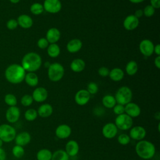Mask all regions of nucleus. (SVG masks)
Instances as JSON below:
<instances>
[{
	"mask_svg": "<svg viewBox=\"0 0 160 160\" xmlns=\"http://www.w3.org/2000/svg\"><path fill=\"white\" fill-rule=\"evenodd\" d=\"M26 74V71L21 65L12 64L6 69L4 76L8 82L11 84H16L24 81Z\"/></svg>",
	"mask_w": 160,
	"mask_h": 160,
	"instance_id": "f257e3e1",
	"label": "nucleus"
},
{
	"mask_svg": "<svg viewBox=\"0 0 160 160\" xmlns=\"http://www.w3.org/2000/svg\"><path fill=\"white\" fill-rule=\"evenodd\" d=\"M136 154L141 159L148 160L152 158L156 154V148L154 144L148 140L138 141L135 146Z\"/></svg>",
	"mask_w": 160,
	"mask_h": 160,
	"instance_id": "f03ea898",
	"label": "nucleus"
},
{
	"mask_svg": "<svg viewBox=\"0 0 160 160\" xmlns=\"http://www.w3.org/2000/svg\"><path fill=\"white\" fill-rule=\"evenodd\" d=\"M42 64V59L40 55L34 52L26 54L21 61V66L26 71L35 72L38 70Z\"/></svg>",
	"mask_w": 160,
	"mask_h": 160,
	"instance_id": "7ed1b4c3",
	"label": "nucleus"
},
{
	"mask_svg": "<svg viewBox=\"0 0 160 160\" xmlns=\"http://www.w3.org/2000/svg\"><path fill=\"white\" fill-rule=\"evenodd\" d=\"M64 74V68L60 63L54 62L48 66V76L50 81L58 82L63 78Z\"/></svg>",
	"mask_w": 160,
	"mask_h": 160,
	"instance_id": "20e7f679",
	"label": "nucleus"
},
{
	"mask_svg": "<svg viewBox=\"0 0 160 160\" xmlns=\"http://www.w3.org/2000/svg\"><path fill=\"white\" fill-rule=\"evenodd\" d=\"M114 98L116 103L125 106L131 102L132 92L131 89L128 86H122L117 90Z\"/></svg>",
	"mask_w": 160,
	"mask_h": 160,
	"instance_id": "39448f33",
	"label": "nucleus"
},
{
	"mask_svg": "<svg viewBox=\"0 0 160 160\" xmlns=\"http://www.w3.org/2000/svg\"><path fill=\"white\" fill-rule=\"evenodd\" d=\"M15 128L8 124L0 125V139L3 142H10L14 140L16 136Z\"/></svg>",
	"mask_w": 160,
	"mask_h": 160,
	"instance_id": "423d86ee",
	"label": "nucleus"
},
{
	"mask_svg": "<svg viewBox=\"0 0 160 160\" xmlns=\"http://www.w3.org/2000/svg\"><path fill=\"white\" fill-rule=\"evenodd\" d=\"M118 129L122 131L129 130L133 125V120L130 116L126 113H123L120 115L116 116L114 122Z\"/></svg>",
	"mask_w": 160,
	"mask_h": 160,
	"instance_id": "0eeeda50",
	"label": "nucleus"
},
{
	"mask_svg": "<svg viewBox=\"0 0 160 160\" xmlns=\"http://www.w3.org/2000/svg\"><path fill=\"white\" fill-rule=\"evenodd\" d=\"M129 129V136L131 139L139 141L144 139L146 136V130L141 126H135L131 127Z\"/></svg>",
	"mask_w": 160,
	"mask_h": 160,
	"instance_id": "6e6552de",
	"label": "nucleus"
},
{
	"mask_svg": "<svg viewBox=\"0 0 160 160\" xmlns=\"http://www.w3.org/2000/svg\"><path fill=\"white\" fill-rule=\"evenodd\" d=\"M42 6L44 10L51 14L59 12L62 8V4L59 0H44Z\"/></svg>",
	"mask_w": 160,
	"mask_h": 160,
	"instance_id": "1a4fd4ad",
	"label": "nucleus"
},
{
	"mask_svg": "<svg viewBox=\"0 0 160 160\" xmlns=\"http://www.w3.org/2000/svg\"><path fill=\"white\" fill-rule=\"evenodd\" d=\"M21 111L18 107L10 106L6 111L5 117L7 121L9 123L13 124L16 122L20 118Z\"/></svg>",
	"mask_w": 160,
	"mask_h": 160,
	"instance_id": "9d476101",
	"label": "nucleus"
},
{
	"mask_svg": "<svg viewBox=\"0 0 160 160\" xmlns=\"http://www.w3.org/2000/svg\"><path fill=\"white\" fill-rule=\"evenodd\" d=\"M118 129L114 122H108L102 128V134L106 139H112L116 136Z\"/></svg>",
	"mask_w": 160,
	"mask_h": 160,
	"instance_id": "9b49d317",
	"label": "nucleus"
},
{
	"mask_svg": "<svg viewBox=\"0 0 160 160\" xmlns=\"http://www.w3.org/2000/svg\"><path fill=\"white\" fill-rule=\"evenodd\" d=\"M54 132L58 138L60 139H65L71 136L72 129L68 124H61L56 127Z\"/></svg>",
	"mask_w": 160,
	"mask_h": 160,
	"instance_id": "f8f14e48",
	"label": "nucleus"
},
{
	"mask_svg": "<svg viewBox=\"0 0 160 160\" xmlns=\"http://www.w3.org/2000/svg\"><path fill=\"white\" fill-rule=\"evenodd\" d=\"M154 48L153 42L149 39H143L139 46L140 52L146 57L150 56L154 53Z\"/></svg>",
	"mask_w": 160,
	"mask_h": 160,
	"instance_id": "ddd939ff",
	"label": "nucleus"
},
{
	"mask_svg": "<svg viewBox=\"0 0 160 160\" xmlns=\"http://www.w3.org/2000/svg\"><path fill=\"white\" fill-rule=\"evenodd\" d=\"M91 94L86 89L79 90L74 96V101L79 106H84L88 103L90 100Z\"/></svg>",
	"mask_w": 160,
	"mask_h": 160,
	"instance_id": "4468645a",
	"label": "nucleus"
},
{
	"mask_svg": "<svg viewBox=\"0 0 160 160\" xmlns=\"http://www.w3.org/2000/svg\"><path fill=\"white\" fill-rule=\"evenodd\" d=\"M141 112V108L136 103L130 102L124 106V113L130 116L131 118L139 116Z\"/></svg>",
	"mask_w": 160,
	"mask_h": 160,
	"instance_id": "2eb2a0df",
	"label": "nucleus"
},
{
	"mask_svg": "<svg viewBox=\"0 0 160 160\" xmlns=\"http://www.w3.org/2000/svg\"><path fill=\"white\" fill-rule=\"evenodd\" d=\"M32 97L34 101L37 102H42L45 101L48 96V92L46 89L43 87L36 88L32 92Z\"/></svg>",
	"mask_w": 160,
	"mask_h": 160,
	"instance_id": "dca6fc26",
	"label": "nucleus"
},
{
	"mask_svg": "<svg viewBox=\"0 0 160 160\" xmlns=\"http://www.w3.org/2000/svg\"><path fill=\"white\" fill-rule=\"evenodd\" d=\"M139 24V20L134 14L128 16L123 21V26L128 31H132L137 28Z\"/></svg>",
	"mask_w": 160,
	"mask_h": 160,
	"instance_id": "f3484780",
	"label": "nucleus"
},
{
	"mask_svg": "<svg viewBox=\"0 0 160 160\" xmlns=\"http://www.w3.org/2000/svg\"><path fill=\"white\" fill-rule=\"evenodd\" d=\"M64 151L69 157H74L79 151V144L76 141L71 139L66 142Z\"/></svg>",
	"mask_w": 160,
	"mask_h": 160,
	"instance_id": "a211bd4d",
	"label": "nucleus"
},
{
	"mask_svg": "<svg viewBox=\"0 0 160 160\" xmlns=\"http://www.w3.org/2000/svg\"><path fill=\"white\" fill-rule=\"evenodd\" d=\"M31 136L27 131H22L18 133L14 138L16 144L22 147L28 145L31 142Z\"/></svg>",
	"mask_w": 160,
	"mask_h": 160,
	"instance_id": "6ab92c4d",
	"label": "nucleus"
},
{
	"mask_svg": "<svg viewBox=\"0 0 160 160\" xmlns=\"http://www.w3.org/2000/svg\"><path fill=\"white\" fill-rule=\"evenodd\" d=\"M60 37L61 32L59 30L56 28H51L49 29L46 35V39L50 44L57 42L59 40Z\"/></svg>",
	"mask_w": 160,
	"mask_h": 160,
	"instance_id": "aec40b11",
	"label": "nucleus"
},
{
	"mask_svg": "<svg viewBox=\"0 0 160 160\" xmlns=\"http://www.w3.org/2000/svg\"><path fill=\"white\" fill-rule=\"evenodd\" d=\"M37 112L39 116L42 118H46L52 115L53 112V108L50 104L44 103L40 105Z\"/></svg>",
	"mask_w": 160,
	"mask_h": 160,
	"instance_id": "412c9836",
	"label": "nucleus"
},
{
	"mask_svg": "<svg viewBox=\"0 0 160 160\" xmlns=\"http://www.w3.org/2000/svg\"><path fill=\"white\" fill-rule=\"evenodd\" d=\"M82 46V43L80 39H72L68 42L66 49L70 53H76L81 49Z\"/></svg>",
	"mask_w": 160,
	"mask_h": 160,
	"instance_id": "4be33fe9",
	"label": "nucleus"
},
{
	"mask_svg": "<svg viewBox=\"0 0 160 160\" xmlns=\"http://www.w3.org/2000/svg\"><path fill=\"white\" fill-rule=\"evenodd\" d=\"M18 25L23 29H29L33 24L32 19L27 14L20 15L17 19Z\"/></svg>",
	"mask_w": 160,
	"mask_h": 160,
	"instance_id": "5701e85b",
	"label": "nucleus"
},
{
	"mask_svg": "<svg viewBox=\"0 0 160 160\" xmlns=\"http://www.w3.org/2000/svg\"><path fill=\"white\" fill-rule=\"evenodd\" d=\"M86 66L84 60L80 58L74 59L70 64L71 69L75 72H80L82 71Z\"/></svg>",
	"mask_w": 160,
	"mask_h": 160,
	"instance_id": "b1692460",
	"label": "nucleus"
},
{
	"mask_svg": "<svg viewBox=\"0 0 160 160\" xmlns=\"http://www.w3.org/2000/svg\"><path fill=\"white\" fill-rule=\"evenodd\" d=\"M24 80L28 86L31 87L36 86L39 82V79L37 74L33 72H28L26 74Z\"/></svg>",
	"mask_w": 160,
	"mask_h": 160,
	"instance_id": "393cba45",
	"label": "nucleus"
},
{
	"mask_svg": "<svg viewBox=\"0 0 160 160\" xmlns=\"http://www.w3.org/2000/svg\"><path fill=\"white\" fill-rule=\"evenodd\" d=\"M124 71L119 68H115L109 71V76L110 79L114 81H119L122 80L124 78Z\"/></svg>",
	"mask_w": 160,
	"mask_h": 160,
	"instance_id": "a878e982",
	"label": "nucleus"
},
{
	"mask_svg": "<svg viewBox=\"0 0 160 160\" xmlns=\"http://www.w3.org/2000/svg\"><path fill=\"white\" fill-rule=\"evenodd\" d=\"M102 104L104 107L108 109L112 108L117 103L115 98L112 95L107 94L103 96L102 99Z\"/></svg>",
	"mask_w": 160,
	"mask_h": 160,
	"instance_id": "bb28decb",
	"label": "nucleus"
},
{
	"mask_svg": "<svg viewBox=\"0 0 160 160\" xmlns=\"http://www.w3.org/2000/svg\"><path fill=\"white\" fill-rule=\"evenodd\" d=\"M52 152L47 148L39 149L36 153L37 160H51Z\"/></svg>",
	"mask_w": 160,
	"mask_h": 160,
	"instance_id": "cd10ccee",
	"label": "nucleus"
},
{
	"mask_svg": "<svg viewBox=\"0 0 160 160\" xmlns=\"http://www.w3.org/2000/svg\"><path fill=\"white\" fill-rule=\"evenodd\" d=\"M47 52L49 56L54 58L58 57L60 54V48L56 43L50 44L47 48Z\"/></svg>",
	"mask_w": 160,
	"mask_h": 160,
	"instance_id": "c85d7f7f",
	"label": "nucleus"
},
{
	"mask_svg": "<svg viewBox=\"0 0 160 160\" xmlns=\"http://www.w3.org/2000/svg\"><path fill=\"white\" fill-rule=\"evenodd\" d=\"M51 160H69V156L64 149H58L52 153Z\"/></svg>",
	"mask_w": 160,
	"mask_h": 160,
	"instance_id": "c756f323",
	"label": "nucleus"
},
{
	"mask_svg": "<svg viewBox=\"0 0 160 160\" xmlns=\"http://www.w3.org/2000/svg\"><path fill=\"white\" fill-rule=\"evenodd\" d=\"M138 66L135 61H129L126 66V72L129 76L134 75L138 71Z\"/></svg>",
	"mask_w": 160,
	"mask_h": 160,
	"instance_id": "7c9ffc66",
	"label": "nucleus"
},
{
	"mask_svg": "<svg viewBox=\"0 0 160 160\" xmlns=\"http://www.w3.org/2000/svg\"><path fill=\"white\" fill-rule=\"evenodd\" d=\"M24 118L28 121H34L36 119L37 117L38 116L37 110L33 108H30L27 109L24 112Z\"/></svg>",
	"mask_w": 160,
	"mask_h": 160,
	"instance_id": "2f4dec72",
	"label": "nucleus"
},
{
	"mask_svg": "<svg viewBox=\"0 0 160 160\" xmlns=\"http://www.w3.org/2000/svg\"><path fill=\"white\" fill-rule=\"evenodd\" d=\"M30 11L34 15H39L44 11V8L42 4L39 2H34L31 4L30 7Z\"/></svg>",
	"mask_w": 160,
	"mask_h": 160,
	"instance_id": "473e14b6",
	"label": "nucleus"
},
{
	"mask_svg": "<svg viewBox=\"0 0 160 160\" xmlns=\"http://www.w3.org/2000/svg\"><path fill=\"white\" fill-rule=\"evenodd\" d=\"M4 102L5 103L10 106H15L18 103V100L16 97L12 94H7L4 96Z\"/></svg>",
	"mask_w": 160,
	"mask_h": 160,
	"instance_id": "72a5a7b5",
	"label": "nucleus"
},
{
	"mask_svg": "<svg viewBox=\"0 0 160 160\" xmlns=\"http://www.w3.org/2000/svg\"><path fill=\"white\" fill-rule=\"evenodd\" d=\"M12 155L16 158H22L25 153L24 147L16 144L12 149Z\"/></svg>",
	"mask_w": 160,
	"mask_h": 160,
	"instance_id": "f704fd0d",
	"label": "nucleus"
},
{
	"mask_svg": "<svg viewBox=\"0 0 160 160\" xmlns=\"http://www.w3.org/2000/svg\"><path fill=\"white\" fill-rule=\"evenodd\" d=\"M117 141L119 144H120L122 146H126L128 145L130 141H131V138L129 135L127 134H121L118 136Z\"/></svg>",
	"mask_w": 160,
	"mask_h": 160,
	"instance_id": "c9c22d12",
	"label": "nucleus"
},
{
	"mask_svg": "<svg viewBox=\"0 0 160 160\" xmlns=\"http://www.w3.org/2000/svg\"><path fill=\"white\" fill-rule=\"evenodd\" d=\"M33 101L34 100L32 99V96L29 94H24V96H22L21 99V104L25 107L30 106L32 104Z\"/></svg>",
	"mask_w": 160,
	"mask_h": 160,
	"instance_id": "e433bc0d",
	"label": "nucleus"
},
{
	"mask_svg": "<svg viewBox=\"0 0 160 160\" xmlns=\"http://www.w3.org/2000/svg\"><path fill=\"white\" fill-rule=\"evenodd\" d=\"M142 11H143V15H144L147 18H150L154 14L155 9L149 4V5H147L144 8Z\"/></svg>",
	"mask_w": 160,
	"mask_h": 160,
	"instance_id": "4c0bfd02",
	"label": "nucleus"
},
{
	"mask_svg": "<svg viewBox=\"0 0 160 160\" xmlns=\"http://www.w3.org/2000/svg\"><path fill=\"white\" fill-rule=\"evenodd\" d=\"M86 90L90 94H95L98 91V86L96 83L94 82H91L88 84Z\"/></svg>",
	"mask_w": 160,
	"mask_h": 160,
	"instance_id": "58836bf2",
	"label": "nucleus"
},
{
	"mask_svg": "<svg viewBox=\"0 0 160 160\" xmlns=\"http://www.w3.org/2000/svg\"><path fill=\"white\" fill-rule=\"evenodd\" d=\"M112 109L113 112L117 116L124 113V105L117 103Z\"/></svg>",
	"mask_w": 160,
	"mask_h": 160,
	"instance_id": "ea45409f",
	"label": "nucleus"
},
{
	"mask_svg": "<svg viewBox=\"0 0 160 160\" xmlns=\"http://www.w3.org/2000/svg\"><path fill=\"white\" fill-rule=\"evenodd\" d=\"M49 42L45 38H41L39 39V40L37 42V45L39 48L44 49L48 47L49 46Z\"/></svg>",
	"mask_w": 160,
	"mask_h": 160,
	"instance_id": "a19ab883",
	"label": "nucleus"
},
{
	"mask_svg": "<svg viewBox=\"0 0 160 160\" xmlns=\"http://www.w3.org/2000/svg\"><path fill=\"white\" fill-rule=\"evenodd\" d=\"M18 26V23L16 19H11L8 20L6 22V27L9 30H14L17 28Z\"/></svg>",
	"mask_w": 160,
	"mask_h": 160,
	"instance_id": "79ce46f5",
	"label": "nucleus"
},
{
	"mask_svg": "<svg viewBox=\"0 0 160 160\" xmlns=\"http://www.w3.org/2000/svg\"><path fill=\"white\" fill-rule=\"evenodd\" d=\"M109 70L106 67L102 66L98 69V74L102 77H106L109 76Z\"/></svg>",
	"mask_w": 160,
	"mask_h": 160,
	"instance_id": "37998d69",
	"label": "nucleus"
},
{
	"mask_svg": "<svg viewBox=\"0 0 160 160\" xmlns=\"http://www.w3.org/2000/svg\"><path fill=\"white\" fill-rule=\"evenodd\" d=\"M151 6H152L155 9L160 8V0H150Z\"/></svg>",
	"mask_w": 160,
	"mask_h": 160,
	"instance_id": "c03bdc74",
	"label": "nucleus"
},
{
	"mask_svg": "<svg viewBox=\"0 0 160 160\" xmlns=\"http://www.w3.org/2000/svg\"><path fill=\"white\" fill-rule=\"evenodd\" d=\"M6 153L2 148H0V160H6Z\"/></svg>",
	"mask_w": 160,
	"mask_h": 160,
	"instance_id": "a18cd8bd",
	"label": "nucleus"
},
{
	"mask_svg": "<svg viewBox=\"0 0 160 160\" xmlns=\"http://www.w3.org/2000/svg\"><path fill=\"white\" fill-rule=\"evenodd\" d=\"M154 65L158 68H160V56H157L154 59Z\"/></svg>",
	"mask_w": 160,
	"mask_h": 160,
	"instance_id": "49530a36",
	"label": "nucleus"
},
{
	"mask_svg": "<svg viewBox=\"0 0 160 160\" xmlns=\"http://www.w3.org/2000/svg\"><path fill=\"white\" fill-rule=\"evenodd\" d=\"M134 15L137 18L139 19V18H141V17L142 16V15H143V11H142V9H138V10H136V11H135Z\"/></svg>",
	"mask_w": 160,
	"mask_h": 160,
	"instance_id": "de8ad7c7",
	"label": "nucleus"
},
{
	"mask_svg": "<svg viewBox=\"0 0 160 160\" xmlns=\"http://www.w3.org/2000/svg\"><path fill=\"white\" fill-rule=\"evenodd\" d=\"M154 52L157 56H160V44H158L156 46H154Z\"/></svg>",
	"mask_w": 160,
	"mask_h": 160,
	"instance_id": "09e8293b",
	"label": "nucleus"
},
{
	"mask_svg": "<svg viewBox=\"0 0 160 160\" xmlns=\"http://www.w3.org/2000/svg\"><path fill=\"white\" fill-rule=\"evenodd\" d=\"M131 2L134 4H139L141 2H142L144 0H129Z\"/></svg>",
	"mask_w": 160,
	"mask_h": 160,
	"instance_id": "8fccbe9b",
	"label": "nucleus"
},
{
	"mask_svg": "<svg viewBox=\"0 0 160 160\" xmlns=\"http://www.w3.org/2000/svg\"><path fill=\"white\" fill-rule=\"evenodd\" d=\"M9 1L12 4H17L20 1V0H9Z\"/></svg>",
	"mask_w": 160,
	"mask_h": 160,
	"instance_id": "3c124183",
	"label": "nucleus"
},
{
	"mask_svg": "<svg viewBox=\"0 0 160 160\" xmlns=\"http://www.w3.org/2000/svg\"><path fill=\"white\" fill-rule=\"evenodd\" d=\"M2 144H3V141L0 139V148H2Z\"/></svg>",
	"mask_w": 160,
	"mask_h": 160,
	"instance_id": "603ef678",
	"label": "nucleus"
}]
</instances>
